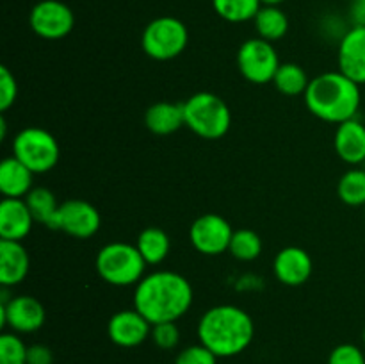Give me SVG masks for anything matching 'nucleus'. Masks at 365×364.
I'll return each mask as SVG.
<instances>
[{
  "label": "nucleus",
  "mask_w": 365,
  "mask_h": 364,
  "mask_svg": "<svg viewBox=\"0 0 365 364\" xmlns=\"http://www.w3.org/2000/svg\"><path fill=\"white\" fill-rule=\"evenodd\" d=\"M192 285L184 275L170 270H157L145 275L135 284L134 309L152 325L177 321L191 309Z\"/></svg>",
  "instance_id": "nucleus-1"
},
{
  "label": "nucleus",
  "mask_w": 365,
  "mask_h": 364,
  "mask_svg": "<svg viewBox=\"0 0 365 364\" xmlns=\"http://www.w3.org/2000/svg\"><path fill=\"white\" fill-rule=\"evenodd\" d=\"M202 345L216 357H234L245 352L255 338V323L245 309L221 303L207 309L198 321Z\"/></svg>",
  "instance_id": "nucleus-2"
},
{
  "label": "nucleus",
  "mask_w": 365,
  "mask_h": 364,
  "mask_svg": "<svg viewBox=\"0 0 365 364\" xmlns=\"http://www.w3.org/2000/svg\"><path fill=\"white\" fill-rule=\"evenodd\" d=\"M303 96L314 116L335 125L356 118L362 103L360 84L339 70L314 77Z\"/></svg>",
  "instance_id": "nucleus-3"
},
{
  "label": "nucleus",
  "mask_w": 365,
  "mask_h": 364,
  "mask_svg": "<svg viewBox=\"0 0 365 364\" xmlns=\"http://www.w3.org/2000/svg\"><path fill=\"white\" fill-rule=\"evenodd\" d=\"M148 264L139 253L138 246L125 241H113L98 250L95 259L96 273L100 278L116 288L135 285L143 277Z\"/></svg>",
  "instance_id": "nucleus-4"
},
{
  "label": "nucleus",
  "mask_w": 365,
  "mask_h": 364,
  "mask_svg": "<svg viewBox=\"0 0 365 364\" xmlns=\"http://www.w3.org/2000/svg\"><path fill=\"white\" fill-rule=\"evenodd\" d=\"M185 127L203 139H220L232 125V113L221 96L198 91L184 102Z\"/></svg>",
  "instance_id": "nucleus-5"
},
{
  "label": "nucleus",
  "mask_w": 365,
  "mask_h": 364,
  "mask_svg": "<svg viewBox=\"0 0 365 364\" xmlns=\"http://www.w3.org/2000/svg\"><path fill=\"white\" fill-rule=\"evenodd\" d=\"M13 156L32 173H46L59 163L61 148L48 131L41 127H25L14 136Z\"/></svg>",
  "instance_id": "nucleus-6"
},
{
  "label": "nucleus",
  "mask_w": 365,
  "mask_h": 364,
  "mask_svg": "<svg viewBox=\"0 0 365 364\" xmlns=\"http://www.w3.org/2000/svg\"><path fill=\"white\" fill-rule=\"evenodd\" d=\"M189 43V31L175 16H159L150 21L141 36V46L155 61H171L180 56Z\"/></svg>",
  "instance_id": "nucleus-7"
},
{
  "label": "nucleus",
  "mask_w": 365,
  "mask_h": 364,
  "mask_svg": "<svg viewBox=\"0 0 365 364\" xmlns=\"http://www.w3.org/2000/svg\"><path fill=\"white\" fill-rule=\"evenodd\" d=\"M280 64V57L273 43L262 38L246 39L237 50L239 71L252 84L273 82Z\"/></svg>",
  "instance_id": "nucleus-8"
},
{
  "label": "nucleus",
  "mask_w": 365,
  "mask_h": 364,
  "mask_svg": "<svg viewBox=\"0 0 365 364\" xmlns=\"http://www.w3.org/2000/svg\"><path fill=\"white\" fill-rule=\"evenodd\" d=\"M32 32L43 39H63L73 31L75 14L61 0H39L29 14Z\"/></svg>",
  "instance_id": "nucleus-9"
},
{
  "label": "nucleus",
  "mask_w": 365,
  "mask_h": 364,
  "mask_svg": "<svg viewBox=\"0 0 365 364\" xmlns=\"http://www.w3.org/2000/svg\"><path fill=\"white\" fill-rule=\"evenodd\" d=\"M234 228L221 214L207 213L196 218L189 228V239L196 252L203 256H221L230 248Z\"/></svg>",
  "instance_id": "nucleus-10"
},
{
  "label": "nucleus",
  "mask_w": 365,
  "mask_h": 364,
  "mask_svg": "<svg viewBox=\"0 0 365 364\" xmlns=\"http://www.w3.org/2000/svg\"><path fill=\"white\" fill-rule=\"evenodd\" d=\"M102 227V216L93 203L81 198L66 200L59 206L52 231H63L77 239H89Z\"/></svg>",
  "instance_id": "nucleus-11"
},
{
  "label": "nucleus",
  "mask_w": 365,
  "mask_h": 364,
  "mask_svg": "<svg viewBox=\"0 0 365 364\" xmlns=\"http://www.w3.org/2000/svg\"><path fill=\"white\" fill-rule=\"evenodd\" d=\"M45 305L36 296L16 295L0 303V327H9L16 334H32L45 325Z\"/></svg>",
  "instance_id": "nucleus-12"
},
{
  "label": "nucleus",
  "mask_w": 365,
  "mask_h": 364,
  "mask_svg": "<svg viewBox=\"0 0 365 364\" xmlns=\"http://www.w3.org/2000/svg\"><path fill=\"white\" fill-rule=\"evenodd\" d=\"M107 335L121 348H135L152 335V323L135 309H121L110 316Z\"/></svg>",
  "instance_id": "nucleus-13"
},
{
  "label": "nucleus",
  "mask_w": 365,
  "mask_h": 364,
  "mask_svg": "<svg viewBox=\"0 0 365 364\" xmlns=\"http://www.w3.org/2000/svg\"><path fill=\"white\" fill-rule=\"evenodd\" d=\"M273 271L278 282L291 288L305 284L314 271L312 257L299 246H285L273 261Z\"/></svg>",
  "instance_id": "nucleus-14"
},
{
  "label": "nucleus",
  "mask_w": 365,
  "mask_h": 364,
  "mask_svg": "<svg viewBox=\"0 0 365 364\" xmlns=\"http://www.w3.org/2000/svg\"><path fill=\"white\" fill-rule=\"evenodd\" d=\"M339 71L355 81L365 84V27L353 25L339 43Z\"/></svg>",
  "instance_id": "nucleus-15"
},
{
  "label": "nucleus",
  "mask_w": 365,
  "mask_h": 364,
  "mask_svg": "<svg viewBox=\"0 0 365 364\" xmlns=\"http://www.w3.org/2000/svg\"><path fill=\"white\" fill-rule=\"evenodd\" d=\"M34 216L25 198H2L0 202V239L21 241L34 225Z\"/></svg>",
  "instance_id": "nucleus-16"
},
{
  "label": "nucleus",
  "mask_w": 365,
  "mask_h": 364,
  "mask_svg": "<svg viewBox=\"0 0 365 364\" xmlns=\"http://www.w3.org/2000/svg\"><path fill=\"white\" fill-rule=\"evenodd\" d=\"M334 148L339 159L351 166L365 163V125L356 118L337 125L334 136Z\"/></svg>",
  "instance_id": "nucleus-17"
},
{
  "label": "nucleus",
  "mask_w": 365,
  "mask_h": 364,
  "mask_svg": "<svg viewBox=\"0 0 365 364\" xmlns=\"http://www.w3.org/2000/svg\"><path fill=\"white\" fill-rule=\"evenodd\" d=\"M31 268V257L21 241L0 239V284L13 288L25 280Z\"/></svg>",
  "instance_id": "nucleus-18"
},
{
  "label": "nucleus",
  "mask_w": 365,
  "mask_h": 364,
  "mask_svg": "<svg viewBox=\"0 0 365 364\" xmlns=\"http://www.w3.org/2000/svg\"><path fill=\"white\" fill-rule=\"evenodd\" d=\"M34 175L21 161L11 156L0 163V191L4 198H25L34 188Z\"/></svg>",
  "instance_id": "nucleus-19"
},
{
  "label": "nucleus",
  "mask_w": 365,
  "mask_h": 364,
  "mask_svg": "<svg viewBox=\"0 0 365 364\" xmlns=\"http://www.w3.org/2000/svg\"><path fill=\"white\" fill-rule=\"evenodd\" d=\"M145 125L157 136H168L177 132L185 125L184 103L157 102L146 109Z\"/></svg>",
  "instance_id": "nucleus-20"
},
{
  "label": "nucleus",
  "mask_w": 365,
  "mask_h": 364,
  "mask_svg": "<svg viewBox=\"0 0 365 364\" xmlns=\"http://www.w3.org/2000/svg\"><path fill=\"white\" fill-rule=\"evenodd\" d=\"M135 246H138L139 253H141L146 264L157 266V264L164 263L166 257L170 256L171 239L163 228L146 227L139 232Z\"/></svg>",
  "instance_id": "nucleus-21"
},
{
  "label": "nucleus",
  "mask_w": 365,
  "mask_h": 364,
  "mask_svg": "<svg viewBox=\"0 0 365 364\" xmlns=\"http://www.w3.org/2000/svg\"><path fill=\"white\" fill-rule=\"evenodd\" d=\"M253 25L259 38L274 43L287 34L289 18L278 6H262L253 18Z\"/></svg>",
  "instance_id": "nucleus-22"
},
{
  "label": "nucleus",
  "mask_w": 365,
  "mask_h": 364,
  "mask_svg": "<svg viewBox=\"0 0 365 364\" xmlns=\"http://www.w3.org/2000/svg\"><path fill=\"white\" fill-rule=\"evenodd\" d=\"M273 84L282 95L285 96H299L305 95L307 88L310 84V79L307 71L296 63H282L277 75L273 79Z\"/></svg>",
  "instance_id": "nucleus-23"
},
{
  "label": "nucleus",
  "mask_w": 365,
  "mask_h": 364,
  "mask_svg": "<svg viewBox=\"0 0 365 364\" xmlns=\"http://www.w3.org/2000/svg\"><path fill=\"white\" fill-rule=\"evenodd\" d=\"M25 202L36 221L52 228L61 203H57L56 195L48 188H32L31 193L25 196Z\"/></svg>",
  "instance_id": "nucleus-24"
},
{
  "label": "nucleus",
  "mask_w": 365,
  "mask_h": 364,
  "mask_svg": "<svg viewBox=\"0 0 365 364\" xmlns=\"http://www.w3.org/2000/svg\"><path fill=\"white\" fill-rule=\"evenodd\" d=\"M337 196L346 206L360 207L365 206V170L351 168L346 171L337 182Z\"/></svg>",
  "instance_id": "nucleus-25"
},
{
  "label": "nucleus",
  "mask_w": 365,
  "mask_h": 364,
  "mask_svg": "<svg viewBox=\"0 0 365 364\" xmlns=\"http://www.w3.org/2000/svg\"><path fill=\"white\" fill-rule=\"evenodd\" d=\"M214 11L230 24H242L257 16L262 7L260 0H212Z\"/></svg>",
  "instance_id": "nucleus-26"
},
{
  "label": "nucleus",
  "mask_w": 365,
  "mask_h": 364,
  "mask_svg": "<svg viewBox=\"0 0 365 364\" xmlns=\"http://www.w3.org/2000/svg\"><path fill=\"white\" fill-rule=\"evenodd\" d=\"M228 252L237 261L250 263V261L259 259L260 253H262V239L252 228H237L232 236Z\"/></svg>",
  "instance_id": "nucleus-27"
},
{
  "label": "nucleus",
  "mask_w": 365,
  "mask_h": 364,
  "mask_svg": "<svg viewBox=\"0 0 365 364\" xmlns=\"http://www.w3.org/2000/svg\"><path fill=\"white\" fill-rule=\"evenodd\" d=\"M27 350L29 346L16 332L0 335V364H27Z\"/></svg>",
  "instance_id": "nucleus-28"
},
{
  "label": "nucleus",
  "mask_w": 365,
  "mask_h": 364,
  "mask_svg": "<svg viewBox=\"0 0 365 364\" xmlns=\"http://www.w3.org/2000/svg\"><path fill=\"white\" fill-rule=\"evenodd\" d=\"M152 341L160 350H173L180 343V328L177 321H164V323L152 325Z\"/></svg>",
  "instance_id": "nucleus-29"
},
{
  "label": "nucleus",
  "mask_w": 365,
  "mask_h": 364,
  "mask_svg": "<svg viewBox=\"0 0 365 364\" xmlns=\"http://www.w3.org/2000/svg\"><path fill=\"white\" fill-rule=\"evenodd\" d=\"M18 98V82L7 66H0V111L6 113Z\"/></svg>",
  "instance_id": "nucleus-30"
},
{
  "label": "nucleus",
  "mask_w": 365,
  "mask_h": 364,
  "mask_svg": "<svg viewBox=\"0 0 365 364\" xmlns=\"http://www.w3.org/2000/svg\"><path fill=\"white\" fill-rule=\"evenodd\" d=\"M175 364H217L216 353L210 352L205 345H191L180 350Z\"/></svg>",
  "instance_id": "nucleus-31"
},
{
  "label": "nucleus",
  "mask_w": 365,
  "mask_h": 364,
  "mask_svg": "<svg viewBox=\"0 0 365 364\" xmlns=\"http://www.w3.org/2000/svg\"><path fill=\"white\" fill-rule=\"evenodd\" d=\"M328 364H365V353L353 343H342L331 350Z\"/></svg>",
  "instance_id": "nucleus-32"
},
{
  "label": "nucleus",
  "mask_w": 365,
  "mask_h": 364,
  "mask_svg": "<svg viewBox=\"0 0 365 364\" xmlns=\"http://www.w3.org/2000/svg\"><path fill=\"white\" fill-rule=\"evenodd\" d=\"M53 353L46 345H31L27 350V364H52Z\"/></svg>",
  "instance_id": "nucleus-33"
},
{
  "label": "nucleus",
  "mask_w": 365,
  "mask_h": 364,
  "mask_svg": "<svg viewBox=\"0 0 365 364\" xmlns=\"http://www.w3.org/2000/svg\"><path fill=\"white\" fill-rule=\"evenodd\" d=\"M351 20H353V25L365 27V0H360V2H353Z\"/></svg>",
  "instance_id": "nucleus-34"
},
{
  "label": "nucleus",
  "mask_w": 365,
  "mask_h": 364,
  "mask_svg": "<svg viewBox=\"0 0 365 364\" xmlns=\"http://www.w3.org/2000/svg\"><path fill=\"white\" fill-rule=\"evenodd\" d=\"M260 2H262V6H280L285 0H260Z\"/></svg>",
  "instance_id": "nucleus-35"
},
{
  "label": "nucleus",
  "mask_w": 365,
  "mask_h": 364,
  "mask_svg": "<svg viewBox=\"0 0 365 364\" xmlns=\"http://www.w3.org/2000/svg\"><path fill=\"white\" fill-rule=\"evenodd\" d=\"M362 339H364V345H365V328H364V334H362Z\"/></svg>",
  "instance_id": "nucleus-36"
},
{
  "label": "nucleus",
  "mask_w": 365,
  "mask_h": 364,
  "mask_svg": "<svg viewBox=\"0 0 365 364\" xmlns=\"http://www.w3.org/2000/svg\"><path fill=\"white\" fill-rule=\"evenodd\" d=\"M353 2H360V0H353Z\"/></svg>",
  "instance_id": "nucleus-37"
},
{
  "label": "nucleus",
  "mask_w": 365,
  "mask_h": 364,
  "mask_svg": "<svg viewBox=\"0 0 365 364\" xmlns=\"http://www.w3.org/2000/svg\"><path fill=\"white\" fill-rule=\"evenodd\" d=\"M364 214H365V206H364Z\"/></svg>",
  "instance_id": "nucleus-38"
}]
</instances>
